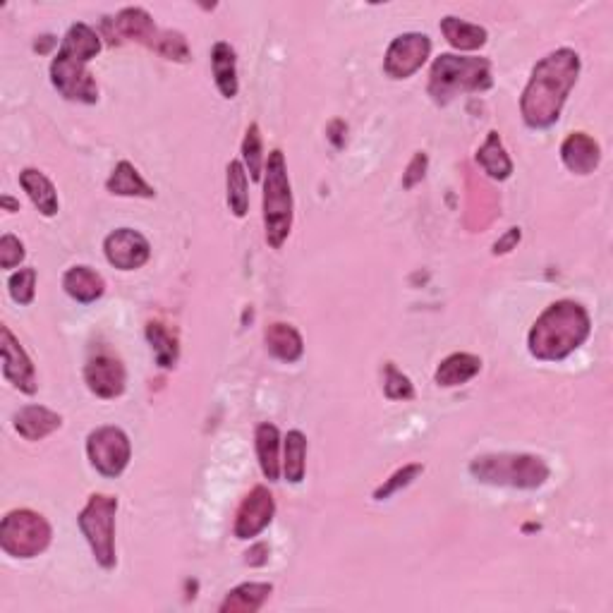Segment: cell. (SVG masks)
Masks as SVG:
<instances>
[{"label": "cell", "instance_id": "1", "mask_svg": "<svg viewBox=\"0 0 613 613\" xmlns=\"http://www.w3.org/2000/svg\"><path fill=\"white\" fill-rule=\"evenodd\" d=\"M580 77V56L573 48H558L532 68L530 82L520 99V113L527 127L546 130L556 125L570 89Z\"/></svg>", "mask_w": 613, "mask_h": 613}, {"label": "cell", "instance_id": "2", "mask_svg": "<svg viewBox=\"0 0 613 613\" xmlns=\"http://www.w3.org/2000/svg\"><path fill=\"white\" fill-rule=\"evenodd\" d=\"M590 312L575 300H558L539 314L527 336L530 355L542 362H561L590 338Z\"/></svg>", "mask_w": 613, "mask_h": 613}, {"label": "cell", "instance_id": "3", "mask_svg": "<svg viewBox=\"0 0 613 613\" xmlns=\"http://www.w3.org/2000/svg\"><path fill=\"white\" fill-rule=\"evenodd\" d=\"M101 53V36L89 24H72L51 63V82L63 99L77 103L99 101V87L87 65Z\"/></svg>", "mask_w": 613, "mask_h": 613}, {"label": "cell", "instance_id": "4", "mask_svg": "<svg viewBox=\"0 0 613 613\" xmlns=\"http://www.w3.org/2000/svg\"><path fill=\"white\" fill-rule=\"evenodd\" d=\"M491 87H494V77H491V63L487 58L443 53L434 60L427 91L434 103L446 106L455 96L479 94V91H489Z\"/></svg>", "mask_w": 613, "mask_h": 613}, {"label": "cell", "instance_id": "5", "mask_svg": "<svg viewBox=\"0 0 613 613\" xmlns=\"http://www.w3.org/2000/svg\"><path fill=\"white\" fill-rule=\"evenodd\" d=\"M264 235L271 250H281L293 230V187L281 149H273L264 166Z\"/></svg>", "mask_w": 613, "mask_h": 613}, {"label": "cell", "instance_id": "6", "mask_svg": "<svg viewBox=\"0 0 613 613\" xmlns=\"http://www.w3.org/2000/svg\"><path fill=\"white\" fill-rule=\"evenodd\" d=\"M470 475L491 487L539 489L549 479V465L530 453H491L472 460Z\"/></svg>", "mask_w": 613, "mask_h": 613}, {"label": "cell", "instance_id": "7", "mask_svg": "<svg viewBox=\"0 0 613 613\" xmlns=\"http://www.w3.org/2000/svg\"><path fill=\"white\" fill-rule=\"evenodd\" d=\"M115 513H118L115 496L91 494L80 518H77V525L91 546L96 563L106 570H113L118 563V556H115Z\"/></svg>", "mask_w": 613, "mask_h": 613}, {"label": "cell", "instance_id": "8", "mask_svg": "<svg viewBox=\"0 0 613 613\" xmlns=\"http://www.w3.org/2000/svg\"><path fill=\"white\" fill-rule=\"evenodd\" d=\"M51 525L41 513L29 508L10 511L0 523V549L12 558H34L51 544Z\"/></svg>", "mask_w": 613, "mask_h": 613}, {"label": "cell", "instance_id": "9", "mask_svg": "<svg viewBox=\"0 0 613 613\" xmlns=\"http://www.w3.org/2000/svg\"><path fill=\"white\" fill-rule=\"evenodd\" d=\"M89 463L103 477H120L130 465L132 443L118 427H99L87 439Z\"/></svg>", "mask_w": 613, "mask_h": 613}, {"label": "cell", "instance_id": "10", "mask_svg": "<svg viewBox=\"0 0 613 613\" xmlns=\"http://www.w3.org/2000/svg\"><path fill=\"white\" fill-rule=\"evenodd\" d=\"M432 56V39L427 34H400L388 44L384 56V72L391 80H408Z\"/></svg>", "mask_w": 613, "mask_h": 613}, {"label": "cell", "instance_id": "11", "mask_svg": "<svg viewBox=\"0 0 613 613\" xmlns=\"http://www.w3.org/2000/svg\"><path fill=\"white\" fill-rule=\"evenodd\" d=\"M84 381H87V388L96 398H120L127 384L125 364L118 355H113L106 348L91 352L87 364H84Z\"/></svg>", "mask_w": 613, "mask_h": 613}, {"label": "cell", "instance_id": "12", "mask_svg": "<svg viewBox=\"0 0 613 613\" xmlns=\"http://www.w3.org/2000/svg\"><path fill=\"white\" fill-rule=\"evenodd\" d=\"M103 252H106L108 264L120 271H137L149 262L151 245L139 230L118 228L103 240Z\"/></svg>", "mask_w": 613, "mask_h": 613}, {"label": "cell", "instance_id": "13", "mask_svg": "<svg viewBox=\"0 0 613 613\" xmlns=\"http://www.w3.org/2000/svg\"><path fill=\"white\" fill-rule=\"evenodd\" d=\"M273 515H276V501H273L271 491L266 487H254L242 499L238 513H235L233 534L242 542L259 537L271 525Z\"/></svg>", "mask_w": 613, "mask_h": 613}, {"label": "cell", "instance_id": "14", "mask_svg": "<svg viewBox=\"0 0 613 613\" xmlns=\"http://www.w3.org/2000/svg\"><path fill=\"white\" fill-rule=\"evenodd\" d=\"M0 350H3V376L10 381L12 386L17 388V391L27 393V396H34L36 388V369L32 360H29V355L24 352V348L17 341L15 336H12V331L8 326H3L0 329Z\"/></svg>", "mask_w": 613, "mask_h": 613}, {"label": "cell", "instance_id": "15", "mask_svg": "<svg viewBox=\"0 0 613 613\" xmlns=\"http://www.w3.org/2000/svg\"><path fill=\"white\" fill-rule=\"evenodd\" d=\"M108 27H113V36L118 39H130L137 41V44L151 48L156 51L159 48L163 29H159L151 20V15L144 8H125L118 12L115 20H106Z\"/></svg>", "mask_w": 613, "mask_h": 613}, {"label": "cell", "instance_id": "16", "mask_svg": "<svg viewBox=\"0 0 613 613\" xmlns=\"http://www.w3.org/2000/svg\"><path fill=\"white\" fill-rule=\"evenodd\" d=\"M561 159L570 173L590 175L602 163V149H599L597 139L587 135V132H573L561 144Z\"/></svg>", "mask_w": 613, "mask_h": 613}, {"label": "cell", "instance_id": "17", "mask_svg": "<svg viewBox=\"0 0 613 613\" xmlns=\"http://www.w3.org/2000/svg\"><path fill=\"white\" fill-rule=\"evenodd\" d=\"M12 422H15V432L20 434L24 441H41L53 432H58L60 424H63V417H60L58 412L44 408V405H27V408H20L15 412Z\"/></svg>", "mask_w": 613, "mask_h": 613}, {"label": "cell", "instance_id": "18", "mask_svg": "<svg viewBox=\"0 0 613 613\" xmlns=\"http://www.w3.org/2000/svg\"><path fill=\"white\" fill-rule=\"evenodd\" d=\"M211 72H214L216 89L221 91L223 99H235L240 91L238 56H235V48L228 41H216L214 48H211Z\"/></svg>", "mask_w": 613, "mask_h": 613}, {"label": "cell", "instance_id": "19", "mask_svg": "<svg viewBox=\"0 0 613 613\" xmlns=\"http://www.w3.org/2000/svg\"><path fill=\"white\" fill-rule=\"evenodd\" d=\"M63 288L72 300L82 302V305H91V302H96L106 293V281L91 266H72V269L65 271Z\"/></svg>", "mask_w": 613, "mask_h": 613}, {"label": "cell", "instance_id": "20", "mask_svg": "<svg viewBox=\"0 0 613 613\" xmlns=\"http://www.w3.org/2000/svg\"><path fill=\"white\" fill-rule=\"evenodd\" d=\"M266 350L271 352L276 360L293 364L305 352V343H302L300 331L293 324H283V321H273V324L264 333Z\"/></svg>", "mask_w": 613, "mask_h": 613}, {"label": "cell", "instance_id": "21", "mask_svg": "<svg viewBox=\"0 0 613 613\" xmlns=\"http://www.w3.org/2000/svg\"><path fill=\"white\" fill-rule=\"evenodd\" d=\"M254 443H257V458L264 477L269 482H278V477H281V434H278L276 424H259L254 432Z\"/></svg>", "mask_w": 613, "mask_h": 613}, {"label": "cell", "instance_id": "22", "mask_svg": "<svg viewBox=\"0 0 613 613\" xmlns=\"http://www.w3.org/2000/svg\"><path fill=\"white\" fill-rule=\"evenodd\" d=\"M273 585L269 582H242L235 590L228 592L223 604L218 606L221 613H257L269 602Z\"/></svg>", "mask_w": 613, "mask_h": 613}, {"label": "cell", "instance_id": "23", "mask_svg": "<svg viewBox=\"0 0 613 613\" xmlns=\"http://www.w3.org/2000/svg\"><path fill=\"white\" fill-rule=\"evenodd\" d=\"M20 185L27 192V197L32 199V204L41 211V216L51 218L58 214V192L53 187V182L46 178L44 173L36 171V168H24L20 173Z\"/></svg>", "mask_w": 613, "mask_h": 613}, {"label": "cell", "instance_id": "24", "mask_svg": "<svg viewBox=\"0 0 613 613\" xmlns=\"http://www.w3.org/2000/svg\"><path fill=\"white\" fill-rule=\"evenodd\" d=\"M482 369V360L470 352H453L446 360L439 364L436 369V384L443 388H455L463 386L467 381H472Z\"/></svg>", "mask_w": 613, "mask_h": 613}, {"label": "cell", "instance_id": "25", "mask_svg": "<svg viewBox=\"0 0 613 613\" xmlns=\"http://www.w3.org/2000/svg\"><path fill=\"white\" fill-rule=\"evenodd\" d=\"M106 190L115 194V197H139V199L156 197L154 187L139 175V171L130 161H120L118 166H115L111 178L106 180Z\"/></svg>", "mask_w": 613, "mask_h": 613}, {"label": "cell", "instance_id": "26", "mask_svg": "<svg viewBox=\"0 0 613 613\" xmlns=\"http://www.w3.org/2000/svg\"><path fill=\"white\" fill-rule=\"evenodd\" d=\"M477 163L482 166V171L489 175L491 180H508L513 175V161L508 156L506 147H503L499 132H489L484 144L477 151Z\"/></svg>", "mask_w": 613, "mask_h": 613}, {"label": "cell", "instance_id": "27", "mask_svg": "<svg viewBox=\"0 0 613 613\" xmlns=\"http://www.w3.org/2000/svg\"><path fill=\"white\" fill-rule=\"evenodd\" d=\"M441 34L446 36V41L458 51H479L484 44H487L489 34L487 29L479 27V24L465 22L460 17H443L441 20Z\"/></svg>", "mask_w": 613, "mask_h": 613}, {"label": "cell", "instance_id": "28", "mask_svg": "<svg viewBox=\"0 0 613 613\" xmlns=\"http://www.w3.org/2000/svg\"><path fill=\"white\" fill-rule=\"evenodd\" d=\"M283 475L290 484H300L305 479L307 472V436L302 432L285 434L283 439Z\"/></svg>", "mask_w": 613, "mask_h": 613}, {"label": "cell", "instance_id": "29", "mask_svg": "<svg viewBox=\"0 0 613 613\" xmlns=\"http://www.w3.org/2000/svg\"><path fill=\"white\" fill-rule=\"evenodd\" d=\"M147 338H149L151 348H154L159 367L173 369L175 364H178V357H180V345H178V338H175V333L168 329L166 324H161V321H149Z\"/></svg>", "mask_w": 613, "mask_h": 613}, {"label": "cell", "instance_id": "30", "mask_svg": "<svg viewBox=\"0 0 613 613\" xmlns=\"http://www.w3.org/2000/svg\"><path fill=\"white\" fill-rule=\"evenodd\" d=\"M228 185V206L235 218H245L250 211V182H247V171L242 161H230L226 171Z\"/></svg>", "mask_w": 613, "mask_h": 613}, {"label": "cell", "instance_id": "31", "mask_svg": "<svg viewBox=\"0 0 613 613\" xmlns=\"http://www.w3.org/2000/svg\"><path fill=\"white\" fill-rule=\"evenodd\" d=\"M242 166H245L247 175L254 182L262 180L264 175V144H262V130H259L257 123H252L247 127L245 139H242Z\"/></svg>", "mask_w": 613, "mask_h": 613}, {"label": "cell", "instance_id": "32", "mask_svg": "<svg viewBox=\"0 0 613 613\" xmlns=\"http://www.w3.org/2000/svg\"><path fill=\"white\" fill-rule=\"evenodd\" d=\"M422 472H424V465H422V463H410V465L400 467V470L393 472V475L388 477L386 482L381 484V487L374 491V499H376V501L391 499V496H393V494H398L400 489L410 487V484L415 482V479L420 477Z\"/></svg>", "mask_w": 613, "mask_h": 613}, {"label": "cell", "instance_id": "33", "mask_svg": "<svg viewBox=\"0 0 613 613\" xmlns=\"http://www.w3.org/2000/svg\"><path fill=\"white\" fill-rule=\"evenodd\" d=\"M384 393L388 400H412L415 398V386H412L410 376H405L393 362L386 364L384 369Z\"/></svg>", "mask_w": 613, "mask_h": 613}, {"label": "cell", "instance_id": "34", "mask_svg": "<svg viewBox=\"0 0 613 613\" xmlns=\"http://www.w3.org/2000/svg\"><path fill=\"white\" fill-rule=\"evenodd\" d=\"M8 290L17 305H32L36 295V271L20 269L17 273H12L8 281Z\"/></svg>", "mask_w": 613, "mask_h": 613}, {"label": "cell", "instance_id": "35", "mask_svg": "<svg viewBox=\"0 0 613 613\" xmlns=\"http://www.w3.org/2000/svg\"><path fill=\"white\" fill-rule=\"evenodd\" d=\"M156 53L168 60H175V63H187V60H190V46H187V39L180 32H173V29H163Z\"/></svg>", "mask_w": 613, "mask_h": 613}, {"label": "cell", "instance_id": "36", "mask_svg": "<svg viewBox=\"0 0 613 613\" xmlns=\"http://www.w3.org/2000/svg\"><path fill=\"white\" fill-rule=\"evenodd\" d=\"M24 257H27V252H24V242L20 238H15V235L5 233L3 238H0V266H3L5 271L15 269V266H20L24 262Z\"/></svg>", "mask_w": 613, "mask_h": 613}, {"label": "cell", "instance_id": "37", "mask_svg": "<svg viewBox=\"0 0 613 613\" xmlns=\"http://www.w3.org/2000/svg\"><path fill=\"white\" fill-rule=\"evenodd\" d=\"M427 154H415V159L410 161V166H408V173H405V178H403V187H415L417 182H420L422 178H424V171H427Z\"/></svg>", "mask_w": 613, "mask_h": 613}, {"label": "cell", "instance_id": "38", "mask_svg": "<svg viewBox=\"0 0 613 613\" xmlns=\"http://www.w3.org/2000/svg\"><path fill=\"white\" fill-rule=\"evenodd\" d=\"M520 238H523V233H520V228H511L503 238H499L494 242V254H508L511 250L518 247Z\"/></svg>", "mask_w": 613, "mask_h": 613}, {"label": "cell", "instance_id": "39", "mask_svg": "<svg viewBox=\"0 0 613 613\" xmlns=\"http://www.w3.org/2000/svg\"><path fill=\"white\" fill-rule=\"evenodd\" d=\"M245 563L252 568H259V566H266V561H269V546H266L264 542L254 544L250 551L245 554Z\"/></svg>", "mask_w": 613, "mask_h": 613}, {"label": "cell", "instance_id": "40", "mask_svg": "<svg viewBox=\"0 0 613 613\" xmlns=\"http://www.w3.org/2000/svg\"><path fill=\"white\" fill-rule=\"evenodd\" d=\"M0 206H3L5 211H10V214H15V211H20V202H17V199L8 197V194H3V197H0Z\"/></svg>", "mask_w": 613, "mask_h": 613}]
</instances>
